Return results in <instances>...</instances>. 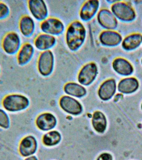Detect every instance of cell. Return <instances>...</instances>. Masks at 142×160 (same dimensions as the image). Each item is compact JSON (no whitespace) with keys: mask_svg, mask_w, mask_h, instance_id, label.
Here are the masks:
<instances>
[{"mask_svg":"<svg viewBox=\"0 0 142 160\" xmlns=\"http://www.w3.org/2000/svg\"><path fill=\"white\" fill-rule=\"evenodd\" d=\"M19 28L21 34L26 37L32 36L35 29V23L33 18L28 15H25L20 19Z\"/></svg>","mask_w":142,"mask_h":160,"instance_id":"cell-16","label":"cell"},{"mask_svg":"<svg viewBox=\"0 0 142 160\" xmlns=\"http://www.w3.org/2000/svg\"><path fill=\"white\" fill-rule=\"evenodd\" d=\"M99 1L90 0L86 1L81 9L80 17L84 21L91 19L95 15L99 7Z\"/></svg>","mask_w":142,"mask_h":160,"instance_id":"cell-13","label":"cell"},{"mask_svg":"<svg viewBox=\"0 0 142 160\" xmlns=\"http://www.w3.org/2000/svg\"><path fill=\"white\" fill-rule=\"evenodd\" d=\"M97 20L101 26L107 29H114L118 25L115 16L107 9H103L98 12Z\"/></svg>","mask_w":142,"mask_h":160,"instance_id":"cell-9","label":"cell"},{"mask_svg":"<svg viewBox=\"0 0 142 160\" xmlns=\"http://www.w3.org/2000/svg\"><path fill=\"white\" fill-rule=\"evenodd\" d=\"M142 42V36L139 33L132 34L127 36L122 42V47L125 50L135 49L140 45Z\"/></svg>","mask_w":142,"mask_h":160,"instance_id":"cell-21","label":"cell"},{"mask_svg":"<svg viewBox=\"0 0 142 160\" xmlns=\"http://www.w3.org/2000/svg\"><path fill=\"white\" fill-rule=\"evenodd\" d=\"M28 8L32 16L39 21H43L48 15L47 6L42 0L28 1Z\"/></svg>","mask_w":142,"mask_h":160,"instance_id":"cell-8","label":"cell"},{"mask_svg":"<svg viewBox=\"0 0 142 160\" xmlns=\"http://www.w3.org/2000/svg\"><path fill=\"white\" fill-rule=\"evenodd\" d=\"M112 66L117 73L123 76H129L133 71L132 65L126 60L121 58L115 59L113 61Z\"/></svg>","mask_w":142,"mask_h":160,"instance_id":"cell-19","label":"cell"},{"mask_svg":"<svg viewBox=\"0 0 142 160\" xmlns=\"http://www.w3.org/2000/svg\"><path fill=\"white\" fill-rule=\"evenodd\" d=\"M60 105L65 111L71 114L78 115L82 111V106L80 102L69 96H64L61 98Z\"/></svg>","mask_w":142,"mask_h":160,"instance_id":"cell-10","label":"cell"},{"mask_svg":"<svg viewBox=\"0 0 142 160\" xmlns=\"http://www.w3.org/2000/svg\"><path fill=\"white\" fill-rule=\"evenodd\" d=\"M98 73V68L95 62L87 64L81 69L78 73V79L81 84L88 86L94 80Z\"/></svg>","mask_w":142,"mask_h":160,"instance_id":"cell-6","label":"cell"},{"mask_svg":"<svg viewBox=\"0 0 142 160\" xmlns=\"http://www.w3.org/2000/svg\"><path fill=\"white\" fill-rule=\"evenodd\" d=\"M29 103L27 98L23 95L17 93L7 95L2 101L4 108L10 112L23 111L28 107Z\"/></svg>","mask_w":142,"mask_h":160,"instance_id":"cell-2","label":"cell"},{"mask_svg":"<svg viewBox=\"0 0 142 160\" xmlns=\"http://www.w3.org/2000/svg\"><path fill=\"white\" fill-rule=\"evenodd\" d=\"M25 160H37V159L36 156H32L27 158H26Z\"/></svg>","mask_w":142,"mask_h":160,"instance_id":"cell-29","label":"cell"},{"mask_svg":"<svg viewBox=\"0 0 142 160\" xmlns=\"http://www.w3.org/2000/svg\"><path fill=\"white\" fill-rule=\"evenodd\" d=\"M97 160H113V158L109 153H104L101 155Z\"/></svg>","mask_w":142,"mask_h":160,"instance_id":"cell-27","label":"cell"},{"mask_svg":"<svg viewBox=\"0 0 142 160\" xmlns=\"http://www.w3.org/2000/svg\"><path fill=\"white\" fill-rule=\"evenodd\" d=\"M61 135L57 131H52L46 134L44 136L43 141L46 146H53L60 141Z\"/></svg>","mask_w":142,"mask_h":160,"instance_id":"cell-24","label":"cell"},{"mask_svg":"<svg viewBox=\"0 0 142 160\" xmlns=\"http://www.w3.org/2000/svg\"><path fill=\"white\" fill-rule=\"evenodd\" d=\"M86 31L82 22L75 21L68 26L66 33V42L69 48L76 51L83 44L86 37Z\"/></svg>","mask_w":142,"mask_h":160,"instance_id":"cell-1","label":"cell"},{"mask_svg":"<svg viewBox=\"0 0 142 160\" xmlns=\"http://www.w3.org/2000/svg\"><path fill=\"white\" fill-rule=\"evenodd\" d=\"M116 84L115 80L111 79L107 80L101 85L98 91L100 98L103 101L110 99L115 93Z\"/></svg>","mask_w":142,"mask_h":160,"instance_id":"cell-14","label":"cell"},{"mask_svg":"<svg viewBox=\"0 0 142 160\" xmlns=\"http://www.w3.org/2000/svg\"><path fill=\"white\" fill-rule=\"evenodd\" d=\"M141 108H142V105H141Z\"/></svg>","mask_w":142,"mask_h":160,"instance_id":"cell-30","label":"cell"},{"mask_svg":"<svg viewBox=\"0 0 142 160\" xmlns=\"http://www.w3.org/2000/svg\"><path fill=\"white\" fill-rule=\"evenodd\" d=\"M42 31L46 34L50 35H57L62 33L64 26L58 19L50 18L42 21L40 25Z\"/></svg>","mask_w":142,"mask_h":160,"instance_id":"cell-7","label":"cell"},{"mask_svg":"<svg viewBox=\"0 0 142 160\" xmlns=\"http://www.w3.org/2000/svg\"><path fill=\"white\" fill-rule=\"evenodd\" d=\"M34 48L29 42L22 45L17 53V61L20 66L27 64L31 61L34 53Z\"/></svg>","mask_w":142,"mask_h":160,"instance_id":"cell-12","label":"cell"},{"mask_svg":"<svg viewBox=\"0 0 142 160\" xmlns=\"http://www.w3.org/2000/svg\"><path fill=\"white\" fill-rule=\"evenodd\" d=\"M64 90L67 94L77 98L83 97L87 93L86 89L83 86L74 82L66 84Z\"/></svg>","mask_w":142,"mask_h":160,"instance_id":"cell-23","label":"cell"},{"mask_svg":"<svg viewBox=\"0 0 142 160\" xmlns=\"http://www.w3.org/2000/svg\"><path fill=\"white\" fill-rule=\"evenodd\" d=\"M21 46V38L17 32H9L2 39V48L7 54L13 55L17 54Z\"/></svg>","mask_w":142,"mask_h":160,"instance_id":"cell-3","label":"cell"},{"mask_svg":"<svg viewBox=\"0 0 142 160\" xmlns=\"http://www.w3.org/2000/svg\"><path fill=\"white\" fill-rule=\"evenodd\" d=\"M57 120L52 114L45 113L39 116L36 120V125L42 131H47L52 129L55 126Z\"/></svg>","mask_w":142,"mask_h":160,"instance_id":"cell-17","label":"cell"},{"mask_svg":"<svg viewBox=\"0 0 142 160\" xmlns=\"http://www.w3.org/2000/svg\"><path fill=\"white\" fill-rule=\"evenodd\" d=\"M123 96V95L121 94H117L114 98V101H115V102H117L118 100L120 99L121 98H122Z\"/></svg>","mask_w":142,"mask_h":160,"instance_id":"cell-28","label":"cell"},{"mask_svg":"<svg viewBox=\"0 0 142 160\" xmlns=\"http://www.w3.org/2000/svg\"><path fill=\"white\" fill-rule=\"evenodd\" d=\"M141 62H142V59L141 60Z\"/></svg>","mask_w":142,"mask_h":160,"instance_id":"cell-32","label":"cell"},{"mask_svg":"<svg viewBox=\"0 0 142 160\" xmlns=\"http://www.w3.org/2000/svg\"><path fill=\"white\" fill-rule=\"evenodd\" d=\"M55 42V38L52 35L41 34L35 39L34 44L39 50H47L53 47Z\"/></svg>","mask_w":142,"mask_h":160,"instance_id":"cell-18","label":"cell"},{"mask_svg":"<svg viewBox=\"0 0 142 160\" xmlns=\"http://www.w3.org/2000/svg\"><path fill=\"white\" fill-rule=\"evenodd\" d=\"M9 7L5 2L0 1V20L7 18L9 15Z\"/></svg>","mask_w":142,"mask_h":160,"instance_id":"cell-26","label":"cell"},{"mask_svg":"<svg viewBox=\"0 0 142 160\" xmlns=\"http://www.w3.org/2000/svg\"><path fill=\"white\" fill-rule=\"evenodd\" d=\"M0 72H1V68H0Z\"/></svg>","mask_w":142,"mask_h":160,"instance_id":"cell-31","label":"cell"},{"mask_svg":"<svg viewBox=\"0 0 142 160\" xmlns=\"http://www.w3.org/2000/svg\"><path fill=\"white\" fill-rule=\"evenodd\" d=\"M10 126V120L7 112L4 110L0 108V127L7 129Z\"/></svg>","mask_w":142,"mask_h":160,"instance_id":"cell-25","label":"cell"},{"mask_svg":"<svg viewBox=\"0 0 142 160\" xmlns=\"http://www.w3.org/2000/svg\"><path fill=\"white\" fill-rule=\"evenodd\" d=\"M113 14L118 19L125 21H133L136 14L133 8L126 3L117 1L111 6Z\"/></svg>","mask_w":142,"mask_h":160,"instance_id":"cell-4","label":"cell"},{"mask_svg":"<svg viewBox=\"0 0 142 160\" xmlns=\"http://www.w3.org/2000/svg\"><path fill=\"white\" fill-rule=\"evenodd\" d=\"M92 122L93 128L98 132H104L107 128V119L104 115L100 111H97L93 114Z\"/></svg>","mask_w":142,"mask_h":160,"instance_id":"cell-22","label":"cell"},{"mask_svg":"<svg viewBox=\"0 0 142 160\" xmlns=\"http://www.w3.org/2000/svg\"><path fill=\"white\" fill-rule=\"evenodd\" d=\"M54 57L52 51L46 50L40 55L37 62L39 72L43 76L50 74L54 68Z\"/></svg>","mask_w":142,"mask_h":160,"instance_id":"cell-5","label":"cell"},{"mask_svg":"<svg viewBox=\"0 0 142 160\" xmlns=\"http://www.w3.org/2000/svg\"><path fill=\"white\" fill-rule=\"evenodd\" d=\"M122 37L116 31L107 30L103 31L100 35L99 40L102 44L108 46H114L122 41Z\"/></svg>","mask_w":142,"mask_h":160,"instance_id":"cell-15","label":"cell"},{"mask_svg":"<svg viewBox=\"0 0 142 160\" xmlns=\"http://www.w3.org/2000/svg\"><path fill=\"white\" fill-rule=\"evenodd\" d=\"M139 82L135 78H128L121 80L118 85V90L123 93L129 94L135 92L139 87Z\"/></svg>","mask_w":142,"mask_h":160,"instance_id":"cell-20","label":"cell"},{"mask_svg":"<svg viewBox=\"0 0 142 160\" xmlns=\"http://www.w3.org/2000/svg\"><path fill=\"white\" fill-rule=\"evenodd\" d=\"M37 149V142L32 136L25 137L20 142L19 151L21 156L28 157L34 154Z\"/></svg>","mask_w":142,"mask_h":160,"instance_id":"cell-11","label":"cell"}]
</instances>
